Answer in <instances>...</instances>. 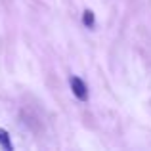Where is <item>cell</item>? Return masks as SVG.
Listing matches in <instances>:
<instances>
[{"instance_id":"1","label":"cell","mask_w":151,"mask_h":151,"mask_svg":"<svg viewBox=\"0 0 151 151\" xmlns=\"http://www.w3.org/2000/svg\"><path fill=\"white\" fill-rule=\"evenodd\" d=\"M69 84H71V90H73V96L77 100H81V101L88 100V86L84 84V81L81 77H71Z\"/></svg>"},{"instance_id":"2","label":"cell","mask_w":151,"mask_h":151,"mask_svg":"<svg viewBox=\"0 0 151 151\" xmlns=\"http://www.w3.org/2000/svg\"><path fill=\"white\" fill-rule=\"evenodd\" d=\"M0 145H2V149H6V151H12V149H14V144H12L10 134H8L4 128H0Z\"/></svg>"},{"instance_id":"3","label":"cell","mask_w":151,"mask_h":151,"mask_svg":"<svg viewBox=\"0 0 151 151\" xmlns=\"http://www.w3.org/2000/svg\"><path fill=\"white\" fill-rule=\"evenodd\" d=\"M82 23H84L86 27H90V29L96 25V17H94V12L92 10H86L84 14H82Z\"/></svg>"}]
</instances>
